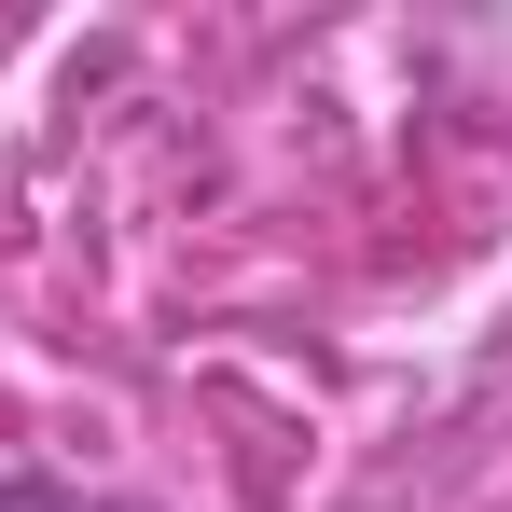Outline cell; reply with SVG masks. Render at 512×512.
<instances>
[{
    "mask_svg": "<svg viewBox=\"0 0 512 512\" xmlns=\"http://www.w3.org/2000/svg\"><path fill=\"white\" fill-rule=\"evenodd\" d=\"M0 512H153V499H97V485H28V471H0Z\"/></svg>",
    "mask_w": 512,
    "mask_h": 512,
    "instance_id": "1",
    "label": "cell"
}]
</instances>
